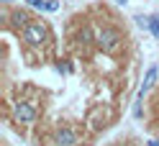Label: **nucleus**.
<instances>
[{"label":"nucleus","mask_w":159,"mask_h":146,"mask_svg":"<svg viewBox=\"0 0 159 146\" xmlns=\"http://www.w3.org/2000/svg\"><path fill=\"white\" fill-rule=\"evenodd\" d=\"M134 118H136V121H141V118H144V110H141V100H136V103H134Z\"/></svg>","instance_id":"obj_12"},{"label":"nucleus","mask_w":159,"mask_h":146,"mask_svg":"<svg viewBox=\"0 0 159 146\" xmlns=\"http://www.w3.org/2000/svg\"><path fill=\"white\" fill-rule=\"evenodd\" d=\"M146 146H159V141H157V139H152V141H149Z\"/></svg>","instance_id":"obj_13"},{"label":"nucleus","mask_w":159,"mask_h":146,"mask_svg":"<svg viewBox=\"0 0 159 146\" xmlns=\"http://www.w3.org/2000/svg\"><path fill=\"white\" fill-rule=\"evenodd\" d=\"M157 77H159V67L152 64L146 69V74H144V82H141V87H139V92H136V100H144V97H146V92L157 85Z\"/></svg>","instance_id":"obj_5"},{"label":"nucleus","mask_w":159,"mask_h":146,"mask_svg":"<svg viewBox=\"0 0 159 146\" xmlns=\"http://www.w3.org/2000/svg\"><path fill=\"white\" fill-rule=\"evenodd\" d=\"M59 8H62V3H59V0H49V3H46V13H57Z\"/></svg>","instance_id":"obj_11"},{"label":"nucleus","mask_w":159,"mask_h":146,"mask_svg":"<svg viewBox=\"0 0 159 146\" xmlns=\"http://www.w3.org/2000/svg\"><path fill=\"white\" fill-rule=\"evenodd\" d=\"M128 3V0H116V5H126Z\"/></svg>","instance_id":"obj_14"},{"label":"nucleus","mask_w":159,"mask_h":146,"mask_svg":"<svg viewBox=\"0 0 159 146\" xmlns=\"http://www.w3.org/2000/svg\"><path fill=\"white\" fill-rule=\"evenodd\" d=\"M149 31H152L154 38H159V13H152V15H149Z\"/></svg>","instance_id":"obj_9"},{"label":"nucleus","mask_w":159,"mask_h":146,"mask_svg":"<svg viewBox=\"0 0 159 146\" xmlns=\"http://www.w3.org/2000/svg\"><path fill=\"white\" fill-rule=\"evenodd\" d=\"M93 44H95V31H93V26L87 23V26H82L77 31V46L87 49V46H93Z\"/></svg>","instance_id":"obj_8"},{"label":"nucleus","mask_w":159,"mask_h":146,"mask_svg":"<svg viewBox=\"0 0 159 146\" xmlns=\"http://www.w3.org/2000/svg\"><path fill=\"white\" fill-rule=\"evenodd\" d=\"M105 126H108V115L103 113V105H98L87 113V128L90 131H103Z\"/></svg>","instance_id":"obj_6"},{"label":"nucleus","mask_w":159,"mask_h":146,"mask_svg":"<svg viewBox=\"0 0 159 146\" xmlns=\"http://www.w3.org/2000/svg\"><path fill=\"white\" fill-rule=\"evenodd\" d=\"M26 8H31V11H46V3L49 0H23Z\"/></svg>","instance_id":"obj_10"},{"label":"nucleus","mask_w":159,"mask_h":146,"mask_svg":"<svg viewBox=\"0 0 159 146\" xmlns=\"http://www.w3.org/2000/svg\"><path fill=\"white\" fill-rule=\"evenodd\" d=\"M49 141H52V146H80V133L72 126H59Z\"/></svg>","instance_id":"obj_4"},{"label":"nucleus","mask_w":159,"mask_h":146,"mask_svg":"<svg viewBox=\"0 0 159 146\" xmlns=\"http://www.w3.org/2000/svg\"><path fill=\"white\" fill-rule=\"evenodd\" d=\"M39 118V108L31 100H18L13 103V121L16 123H23V126H34Z\"/></svg>","instance_id":"obj_3"},{"label":"nucleus","mask_w":159,"mask_h":146,"mask_svg":"<svg viewBox=\"0 0 159 146\" xmlns=\"http://www.w3.org/2000/svg\"><path fill=\"white\" fill-rule=\"evenodd\" d=\"M21 38H23V44H26V46H31V49H41V46L49 44V28H46L44 21H36V18H34V21L21 31Z\"/></svg>","instance_id":"obj_2"},{"label":"nucleus","mask_w":159,"mask_h":146,"mask_svg":"<svg viewBox=\"0 0 159 146\" xmlns=\"http://www.w3.org/2000/svg\"><path fill=\"white\" fill-rule=\"evenodd\" d=\"M28 11H31V8H16V11L11 13V21H8V23H13L16 28H21V31H23V28H26L28 23L34 21V18H31V13H28Z\"/></svg>","instance_id":"obj_7"},{"label":"nucleus","mask_w":159,"mask_h":146,"mask_svg":"<svg viewBox=\"0 0 159 146\" xmlns=\"http://www.w3.org/2000/svg\"><path fill=\"white\" fill-rule=\"evenodd\" d=\"M123 44V33L116 26H100L95 28V46L105 54H116Z\"/></svg>","instance_id":"obj_1"},{"label":"nucleus","mask_w":159,"mask_h":146,"mask_svg":"<svg viewBox=\"0 0 159 146\" xmlns=\"http://www.w3.org/2000/svg\"><path fill=\"white\" fill-rule=\"evenodd\" d=\"M0 3H3V5H8V3H13V0H0Z\"/></svg>","instance_id":"obj_15"}]
</instances>
